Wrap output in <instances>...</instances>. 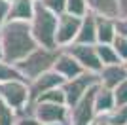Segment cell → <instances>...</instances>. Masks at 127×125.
Listing matches in <instances>:
<instances>
[{"mask_svg": "<svg viewBox=\"0 0 127 125\" xmlns=\"http://www.w3.org/2000/svg\"><path fill=\"white\" fill-rule=\"evenodd\" d=\"M114 106H116L114 91L99 83L97 89H95V112H97V116H104L106 112H110Z\"/></svg>", "mask_w": 127, "mask_h": 125, "instance_id": "15", "label": "cell"}, {"mask_svg": "<svg viewBox=\"0 0 127 125\" xmlns=\"http://www.w3.org/2000/svg\"><path fill=\"white\" fill-rule=\"evenodd\" d=\"M34 8H36V0H11L8 19L31 21L32 13H34Z\"/></svg>", "mask_w": 127, "mask_h": 125, "instance_id": "16", "label": "cell"}, {"mask_svg": "<svg viewBox=\"0 0 127 125\" xmlns=\"http://www.w3.org/2000/svg\"><path fill=\"white\" fill-rule=\"evenodd\" d=\"M38 100H42V102H63V104H66V97H64L63 87H53V89H49V91L42 93L40 97H36L34 102H38Z\"/></svg>", "mask_w": 127, "mask_h": 125, "instance_id": "22", "label": "cell"}, {"mask_svg": "<svg viewBox=\"0 0 127 125\" xmlns=\"http://www.w3.org/2000/svg\"><path fill=\"white\" fill-rule=\"evenodd\" d=\"M8 2H11V0H8Z\"/></svg>", "mask_w": 127, "mask_h": 125, "instance_id": "34", "label": "cell"}, {"mask_svg": "<svg viewBox=\"0 0 127 125\" xmlns=\"http://www.w3.org/2000/svg\"><path fill=\"white\" fill-rule=\"evenodd\" d=\"M87 8H89L91 13L95 15H104V17H118L122 15L120 13V4L118 0H87Z\"/></svg>", "mask_w": 127, "mask_h": 125, "instance_id": "17", "label": "cell"}, {"mask_svg": "<svg viewBox=\"0 0 127 125\" xmlns=\"http://www.w3.org/2000/svg\"><path fill=\"white\" fill-rule=\"evenodd\" d=\"M114 91V99H116V106L120 104H127V78L122 83H118L116 87L112 89Z\"/></svg>", "mask_w": 127, "mask_h": 125, "instance_id": "25", "label": "cell"}, {"mask_svg": "<svg viewBox=\"0 0 127 125\" xmlns=\"http://www.w3.org/2000/svg\"><path fill=\"white\" fill-rule=\"evenodd\" d=\"M53 70L59 72L64 80H70L84 72V66L76 61V57L72 53H68L66 49H59V55L55 59V62H53Z\"/></svg>", "mask_w": 127, "mask_h": 125, "instance_id": "11", "label": "cell"}, {"mask_svg": "<svg viewBox=\"0 0 127 125\" xmlns=\"http://www.w3.org/2000/svg\"><path fill=\"white\" fill-rule=\"evenodd\" d=\"M118 29L114 17L97 15V44H112Z\"/></svg>", "mask_w": 127, "mask_h": 125, "instance_id": "14", "label": "cell"}, {"mask_svg": "<svg viewBox=\"0 0 127 125\" xmlns=\"http://www.w3.org/2000/svg\"><path fill=\"white\" fill-rule=\"evenodd\" d=\"M8 80H25V78L21 76V72L17 70V66L13 62L0 59V83L8 82Z\"/></svg>", "mask_w": 127, "mask_h": 125, "instance_id": "19", "label": "cell"}, {"mask_svg": "<svg viewBox=\"0 0 127 125\" xmlns=\"http://www.w3.org/2000/svg\"><path fill=\"white\" fill-rule=\"evenodd\" d=\"M8 15H10V2L8 0H0V29L8 21Z\"/></svg>", "mask_w": 127, "mask_h": 125, "instance_id": "28", "label": "cell"}, {"mask_svg": "<svg viewBox=\"0 0 127 125\" xmlns=\"http://www.w3.org/2000/svg\"><path fill=\"white\" fill-rule=\"evenodd\" d=\"M118 4H120V13L127 15V0H118Z\"/></svg>", "mask_w": 127, "mask_h": 125, "instance_id": "30", "label": "cell"}, {"mask_svg": "<svg viewBox=\"0 0 127 125\" xmlns=\"http://www.w3.org/2000/svg\"><path fill=\"white\" fill-rule=\"evenodd\" d=\"M19 112L0 99V125H17Z\"/></svg>", "mask_w": 127, "mask_h": 125, "instance_id": "21", "label": "cell"}, {"mask_svg": "<svg viewBox=\"0 0 127 125\" xmlns=\"http://www.w3.org/2000/svg\"><path fill=\"white\" fill-rule=\"evenodd\" d=\"M97 53H99V59H101L102 66L104 64H116V62H123L118 55V51L114 49L112 44H97Z\"/></svg>", "mask_w": 127, "mask_h": 125, "instance_id": "18", "label": "cell"}, {"mask_svg": "<svg viewBox=\"0 0 127 125\" xmlns=\"http://www.w3.org/2000/svg\"><path fill=\"white\" fill-rule=\"evenodd\" d=\"M0 46H2V57L15 64L29 53L38 47L36 40L32 36L29 21L8 19L0 29Z\"/></svg>", "mask_w": 127, "mask_h": 125, "instance_id": "1", "label": "cell"}, {"mask_svg": "<svg viewBox=\"0 0 127 125\" xmlns=\"http://www.w3.org/2000/svg\"><path fill=\"white\" fill-rule=\"evenodd\" d=\"M68 104L63 102H32L25 114H31L34 120L44 123H64L68 125Z\"/></svg>", "mask_w": 127, "mask_h": 125, "instance_id": "5", "label": "cell"}, {"mask_svg": "<svg viewBox=\"0 0 127 125\" xmlns=\"http://www.w3.org/2000/svg\"><path fill=\"white\" fill-rule=\"evenodd\" d=\"M125 125H127V123H125Z\"/></svg>", "mask_w": 127, "mask_h": 125, "instance_id": "35", "label": "cell"}, {"mask_svg": "<svg viewBox=\"0 0 127 125\" xmlns=\"http://www.w3.org/2000/svg\"><path fill=\"white\" fill-rule=\"evenodd\" d=\"M66 13H72L76 17H84L85 13H89L87 8V0H66Z\"/></svg>", "mask_w": 127, "mask_h": 125, "instance_id": "23", "label": "cell"}, {"mask_svg": "<svg viewBox=\"0 0 127 125\" xmlns=\"http://www.w3.org/2000/svg\"><path fill=\"white\" fill-rule=\"evenodd\" d=\"M0 59H4V57H2V46H0Z\"/></svg>", "mask_w": 127, "mask_h": 125, "instance_id": "32", "label": "cell"}, {"mask_svg": "<svg viewBox=\"0 0 127 125\" xmlns=\"http://www.w3.org/2000/svg\"><path fill=\"white\" fill-rule=\"evenodd\" d=\"M97 83H99V72H89V70H84L82 74H78L74 78L64 80L61 87H63L64 97H66V104L68 106L76 104L91 87H95Z\"/></svg>", "mask_w": 127, "mask_h": 125, "instance_id": "6", "label": "cell"}, {"mask_svg": "<svg viewBox=\"0 0 127 125\" xmlns=\"http://www.w3.org/2000/svg\"><path fill=\"white\" fill-rule=\"evenodd\" d=\"M112 46H114V49L118 51L120 59H122V61H127V36H123V34L118 32L116 36H114V40H112Z\"/></svg>", "mask_w": 127, "mask_h": 125, "instance_id": "24", "label": "cell"}, {"mask_svg": "<svg viewBox=\"0 0 127 125\" xmlns=\"http://www.w3.org/2000/svg\"><path fill=\"white\" fill-rule=\"evenodd\" d=\"M17 125H64V123H44V121L34 120L31 114H21V116H19Z\"/></svg>", "mask_w": 127, "mask_h": 125, "instance_id": "27", "label": "cell"}, {"mask_svg": "<svg viewBox=\"0 0 127 125\" xmlns=\"http://www.w3.org/2000/svg\"><path fill=\"white\" fill-rule=\"evenodd\" d=\"M80 23H82V17H76L72 13H61L57 21V47H66L70 44L76 42V36H78V31H80Z\"/></svg>", "mask_w": 127, "mask_h": 125, "instance_id": "9", "label": "cell"}, {"mask_svg": "<svg viewBox=\"0 0 127 125\" xmlns=\"http://www.w3.org/2000/svg\"><path fill=\"white\" fill-rule=\"evenodd\" d=\"M97 85L91 87L76 104L68 106L70 108L68 125H93V121L97 118V112H95V89H97Z\"/></svg>", "mask_w": 127, "mask_h": 125, "instance_id": "7", "label": "cell"}, {"mask_svg": "<svg viewBox=\"0 0 127 125\" xmlns=\"http://www.w3.org/2000/svg\"><path fill=\"white\" fill-rule=\"evenodd\" d=\"M63 49L72 53L76 57V61L84 66V70L99 72L102 68V62L99 59V53H97V44H80V42H74V44L63 47Z\"/></svg>", "mask_w": 127, "mask_h": 125, "instance_id": "8", "label": "cell"}, {"mask_svg": "<svg viewBox=\"0 0 127 125\" xmlns=\"http://www.w3.org/2000/svg\"><path fill=\"white\" fill-rule=\"evenodd\" d=\"M57 55H59V49H48V47L38 46L27 57H23L21 61H17L15 66L21 72V76L29 82V80L44 74L46 70H51Z\"/></svg>", "mask_w": 127, "mask_h": 125, "instance_id": "3", "label": "cell"}, {"mask_svg": "<svg viewBox=\"0 0 127 125\" xmlns=\"http://www.w3.org/2000/svg\"><path fill=\"white\" fill-rule=\"evenodd\" d=\"M93 125H112V123H108V121H106L102 116H97L95 121H93Z\"/></svg>", "mask_w": 127, "mask_h": 125, "instance_id": "31", "label": "cell"}, {"mask_svg": "<svg viewBox=\"0 0 127 125\" xmlns=\"http://www.w3.org/2000/svg\"><path fill=\"white\" fill-rule=\"evenodd\" d=\"M116 29L120 34H123V36H127V15H120L116 19Z\"/></svg>", "mask_w": 127, "mask_h": 125, "instance_id": "29", "label": "cell"}, {"mask_svg": "<svg viewBox=\"0 0 127 125\" xmlns=\"http://www.w3.org/2000/svg\"><path fill=\"white\" fill-rule=\"evenodd\" d=\"M102 118L112 125H125L127 123V104L114 106V108H112L110 112H106Z\"/></svg>", "mask_w": 127, "mask_h": 125, "instance_id": "20", "label": "cell"}, {"mask_svg": "<svg viewBox=\"0 0 127 125\" xmlns=\"http://www.w3.org/2000/svg\"><path fill=\"white\" fill-rule=\"evenodd\" d=\"M123 64H125V70H127V61H123Z\"/></svg>", "mask_w": 127, "mask_h": 125, "instance_id": "33", "label": "cell"}, {"mask_svg": "<svg viewBox=\"0 0 127 125\" xmlns=\"http://www.w3.org/2000/svg\"><path fill=\"white\" fill-rule=\"evenodd\" d=\"M127 78V70L123 62H116V64H104L99 70V83L108 89H114L118 83H122Z\"/></svg>", "mask_w": 127, "mask_h": 125, "instance_id": "12", "label": "cell"}, {"mask_svg": "<svg viewBox=\"0 0 127 125\" xmlns=\"http://www.w3.org/2000/svg\"><path fill=\"white\" fill-rule=\"evenodd\" d=\"M42 4L51 11H55L57 15L64 13V10H66V0H42Z\"/></svg>", "mask_w": 127, "mask_h": 125, "instance_id": "26", "label": "cell"}, {"mask_svg": "<svg viewBox=\"0 0 127 125\" xmlns=\"http://www.w3.org/2000/svg\"><path fill=\"white\" fill-rule=\"evenodd\" d=\"M63 82H64V78L59 72H55L53 68H51V70H46L44 74H40V76H36V78L29 80L31 104L34 102V99L40 97L42 93H46V91H49V89H53V87H61Z\"/></svg>", "mask_w": 127, "mask_h": 125, "instance_id": "10", "label": "cell"}, {"mask_svg": "<svg viewBox=\"0 0 127 125\" xmlns=\"http://www.w3.org/2000/svg\"><path fill=\"white\" fill-rule=\"evenodd\" d=\"M57 21H59L57 13L46 8L42 4V0H36V8H34V13H32L29 25H31L32 36L38 46L48 47V49H61V47H57V38H55Z\"/></svg>", "mask_w": 127, "mask_h": 125, "instance_id": "2", "label": "cell"}, {"mask_svg": "<svg viewBox=\"0 0 127 125\" xmlns=\"http://www.w3.org/2000/svg\"><path fill=\"white\" fill-rule=\"evenodd\" d=\"M76 42H80V44H97V15L95 13L89 11L82 17Z\"/></svg>", "mask_w": 127, "mask_h": 125, "instance_id": "13", "label": "cell"}, {"mask_svg": "<svg viewBox=\"0 0 127 125\" xmlns=\"http://www.w3.org/2000/svg\"><path fill=\"white\" fill-rule=\"evenodd\" d=\"M0 99L11 108H15L19 116L25 114L31 106V91L27 80H8L0 83Z\"/></svg>", "mask_w": 127, "mask_h": 125, "instance_id": "4", "label": "cell"}]
</instances>
